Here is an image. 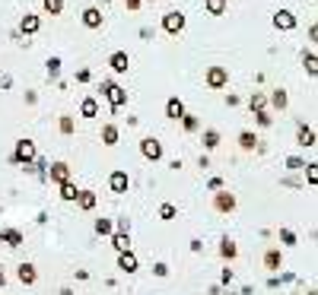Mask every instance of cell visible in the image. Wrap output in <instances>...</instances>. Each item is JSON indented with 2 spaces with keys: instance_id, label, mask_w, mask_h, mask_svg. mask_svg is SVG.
<instances>
[{
  "instance_id": "cell-1",
  "label": "cell",
  "mask_w": 318,
  "mask_h": 295,
  "mask_svg": "<svg viewBox=\"0 0 318 295\" xmlns=\"http://www.w3.org/2000/svg\"><path fill=\"white\" fill-rule=\"evenodd\" d=\"M35 143H32V140H25V137H22V140H16V149H13V155H10V162H13V165H32V162H35Z\"/></svg>"
},
{
  "instance_id": "cell-2",
  "label": "cell",
  "mask_w": 318,
  "mask_h": 295,
  "mask_svg": "<svg viewBox=\"0 0 318 295\" xmlns=\"http://www.w3.org/2000/svg\"><path fill=\"white\" fill-rule=\"evenodd\" d=\"M102 95H105V99L111 102V108H115V111L127 105V92H124L118 83H111V80H105V83H102Z\"/></svg>"
},
{
  "instance_id": "cell-3",
  "label": "cell",
  "mask_w": 318,
  "mask_h": 295,
  "mask_svg": "<svg viewBox=\"0 0 318 295\" xmlns=\"http://www.w3.org/2000/svg\"><path fill=\"white\" fill-rule=\"evenodd\" d=\"M140 152H143V159L159 162L162 159V143L156 140V137H143V140H140Z\"/></svg>"
},
{
  "instance_id": "cell-4",
  "label": "cell",
  "mask_w": 318,
  "mask_h": 295,
  "mask_svg": "<svg viewBox=\"0 0 318 295\" xmlns=\"http://www.w3.org/2000/svg\"><path fill=\"white\" fill-rule=\"evenodd\" d=\"M162 29L169 32V35H178V32L185 29V13H178V10H172L162 16Z\"/></svg>"
},
{
  "instance_id": "cell-5",
  "label": "cell",
  "mask_w": 318,
  "mask_h": 295,
  "mask_svg": "<svg viewBox=\"0 0 318 295\" xmlns=\"http://www.w3.org/2000/svg\"><path fill=\"white\" fill-rule=\"evenodd\" d=\"M127 184H131V178H127V171L124 168H115L108 175V187H111V194H127Z\"/></svg>"
},
{
  "instance_id": "cell-6",
  "label": "cell",
  "mask_w": 318,
  "mask_h": 295,
  "mask_svg": "<svg viewBox=\"0 0 318 295\" xmlns=\"http://www.w3.org/2000/svg\"><path fill=\"white\" fill-rule=\"evenodd\" d=\"M45 178H51L54 184H61V181H70L73 175H70V165H67V162H54V165H48Z\"/></svg>"
},
{
  "instance_id": "cell-7",
  "label": "cell",
  "mask_w": 318,
  "mask_h": 295,
  "mask_svg": "<svg viewBox=\"0 0 318 295\" xmlns=\"http://www.w3.org/2000/svg\"><path fill=\"white\" fill-rule=\"evenodd\" d=\"M213 210H217V213H233L236 210V197L229 194V190H217V197H213Z\"/></svg>"
},
{
  "instance_id": "cell-8",
  "label": "cell",
  "mask_w": 318,
  "mask_h": 295,
  "mask_svg": "<svg viewBox=\"0 0 318 295\" xmlns=\"http://www.w3.org/2000/svg\"><path fill=\"white\" fill-rule=\"evenodd\" d=\"M118 270L121 273H137L140 270V260H137L134 251H121V254H118Z\"/></svg>"
},
{
  "instance_id": "cell-9",
  "label": "cell",
  "mask_w": 318,
  "mask_h": 295,
  "mask_svg": "<svg viewBox=\"0 0 318 295\" xmlns=\"http://www.w3.org/2000/svg\"><path fill=\"white\" fill-rule=\"evenodd\" d=\"M16 280H19L22 286H35V280H38L35 264H29V260H25V264H19V267H16Z\"/></svg>"
},
{
  "instance_id": "cell-10",
  "label": "cell",
  "mask_w": 318,
  "mask_h": 295,
  "mask_svg": "<svg viewBox=\"0 0 318 295\" xmlns=\"http://www.w3.org/2000/svg\"><path fill=\"white\" fill-rule=\"evenodd\" d=\"M57 197H61L64 203H76V197H80V187H76V181H61L57 184Z\"/></svg>"
},
{
  "instance_id": "cell-11",
  "label": "cell",
  "mask_w": 318,
  "mask_h": 295,
  "mask_svg": "<svg viewBox=\"0 0 318 295\" xmlns=\"http://www.w3.org/2000/svg\"><path fill=\"white\" fill-rule=\"evenodd\" d=\"M226 83H229L226 67H210V70H207V86H210V89H223Z\"/></svg>"
},
{
  "instance_id": "cell-12",
  "label": "cell",
  "mask_w": 318,
  "mask_h": 295,
  "mask_svg": "<svg viewBox=\"0 0 318 295\" xmlns=\"http://www.w3.org/2000/svg\"><path fill=\"white\" fill-rule=\"evenodd\" d=\"M102 19H105V16H102L99 6H86V10H83V25H86V29H99Z\"/></svg>"
},
{
  "instance_id": "cell-13",
  "label": "cell",
  "mask_w": 318,
  "mask_h": 295,
  "mask_svg": "<svg viewBox=\"0 0 318 295\" xmlns=\"http://www.w3.org/2000/svg\"><path fill=\"white\" fill-rule=\"evenodd\" d=\"M264 267H268L271 273H277L280 267H283V251H280V248H271V251H264Z\"/></svg>"
},
{
  "instance_id": "cell-14",
  "label": "cell",
  "mask_w": 318,
  "mask_h": 295,
  "mask_svg": "<svg viewBox=\"0 0 318 295\" xmlns=\"http://www.w3.org/2000/svg\"><path fill=\"white\" fill-rule=\"evenodd\" d=\"M108 67H111V70H115V73H127V67H131V60H127V54H124V51H115V54L108 57Z\"/></svg>"
},
{
  "instance_id": "cell-15",
  "label": "cell",
  "mask_w": 318,
  "mask_h": 295,
  "mask_svg": "<svg viewBox=\"0 0 318 295\" xmlns=\"http://www.w3.org/2000/svg\"><path fill=\"white\" fill-rule=\"evenodd\" d=\"M0 238H3V245H6V248H19L22 241H25L19 229H0Z\"/></svg>"
},
{
  "instance_id": "cell-16",
  "label": "cell",
  "mask_w": 318,
  "mask_h": 295,
  "mask_svg": "<svg viewBox=\"0 0 318 295\" xmlns=\"http://www.w3.org/2000/svg\"><path fill=\"white\" fill-rule=\"evenodd\" d=\"M182 115H185V102H182V99H169V102H166V118L182 121Z\"/></svg>"
},
{
  "instance_id": "cell-17",
  "label": "cell",
  "mask_w": 318,
  "mask_h": 295,
  "mask_svg": "<svg viewBox=\"0 0 318 295\" xmlns=\"http://www.w3.org/2000/svg\"><path fill=\"white\" fill-rule=\"evenodd\" d=\"M111 248L121 254V251H131V235L127 232H111Z\"/></svg>"
},
{
  "instance_id": "cell-18",
  "label": "cell",
  "mask_w": 318,
  "mask_h": 295,
  "mask_svg": "<svg viewBox=\"0 0 318 295\" xmlns=\"http://www.w3.org/2000/svg\"><path fill=\"white\" fill-rule=\"evenodd\" d=\"M274 25H277V29H283V32H287V29H293V25H296V16L290 13V10H280L277 16H274Z\"/></svg>"
},
{
  "instance_id": "cell-19",
  "label": "cell",
  "mask_w": 318,
  "mask_h": 295,
  "mask_svg": "<svg viewBox=\"0 0 318 295\" xmlns=\"http://www.w3.org/2000/svg\"><path fill=\"white\" fill-rule=\"evenodd\" d=\"M220 257H223V260H236V257H239V248H236L233 238H223V241H220Z\"/></svg>"
},
{
  "instance_id": "cell-20",
  "label": "cell",
  "mask_w": 318,
  "mask_h": 295,
  "mask_svg": "<svg viewBox=\"0 0 318 295\" xmlns=\"http://www.w3.org/2000/svg\"><path fill=\"white\" fill-rule=\"evenodd\" d=\"M76 206H80L83 213L96 210V194H92V190H80V197H76Z\"/></svg>"
},
{
  "instance_id": "cell-21",
  "label": "cell",
  "mask_w": 318,
  "mask_h": 295,
  "mask_svg": "<svg viewBox=\"0 0 318 295\" xmlns=\"http://www.w3.org/2000/svg\"><path fill=\"white\" fill-rule=\"evenodd\" d=\"M19 32H22V35H35V32H38V16L25 13L22 22H19Z\"/></svg>"
},
{
  "instance_id": "cell-22",
  "label": "cell",
  "mask_w": 318,
  "mask_h": 295,
  "mask_svg": "<svg viewBox=\"0 0 318 295\" xmlns=\"http://www.w3.org/2000/svg\"><path fill=\"white\" fill-rule=\"evenodd\" d=\"M118 137H121V130H118L115 124H105V127H102V143H105V146H115Z\"/></svg>"
},
{
  "instance_id": "cell-23",
  "label": "cell",
  "mask_w": 318,
  "mask_h": 295,
  "mask_svg": "<svg viewBox=\"0 0 318 295\" xmlns=\"http://www.w3.org/2000/svg\"><path fill=\"white\" fill-rule=\"evenodd\" d=\"M258 137L252 134V130H242V134H239V146H242V149H258Z\"/></svg>"
},
{
  "instance_id": "cell-24",
  "label": "cell",
  "mask_w": 318,
  "mask_h": 295,
  "mask_svg": "<svg viewBox=\"0 0 318 295\" xmlns=\"http://www.w3.org/2000/svg\"><path fill=\"white\" fill-rule=\"evenodd\" d=\"M277 238H280V245H283V248H296V245H299V238H296V232H293V229H280V232H277Z\"/></svg>"
},
{
  "instance_id": "cell-25",
  "label": "cell",
  "mask_w": 318,
  "mask_h": 295,
  "mask_svg": "<svg viewBox=\"0 0 318 295\" xmlns=\"http://www.w3.org/2000/svg\"><path fill=\"white\" fill-rule=\"evenodd\" d=\"M299 146H315V130L299 124Z\"/></svg>"
},
{
  "instance_id": "cell-26",
  "label": "cell",
  "mask_w": 318,
  "mask_h": 295,
  "mask_svg": "<svg viewBox=\"0 0 318 295\" xmlns=\"http://www.w3.org/2000/svg\"><path fill=\"white\" fill-rule=\"evenodd\" d=\"M175 216H178V206H175V203H162V206H159V219H162V222H172Z\"/></svg>"
},
{
  "instance_id": "cell-27",
  "label": "cell",
  "mask_w": 318,
  "mask_h": 295,
  "mask_svg": "<svg viewBox=\"0 0 318 295\" xmlns=\"http://www.w3.org/2000/svg\"><path fill=\"white\" fill-rule=\"evenodd\" d=\"M204 146H207V149H217L220 146V130H204Z\"/></svg>"
},
{
  "instance_id": "cell-28",
  "label": "cell",
  "mask_w": 318,
  "mask_h": 295,
  "mask_svg": "<svg viewBox=\"0 0 318 295\" xmlns=\"http://www.w3.org/2000/svg\"><path fill=\"white\" fill-rule=\"evenodd\" d=\"M204 6H207L210 16H223V10H226V0H204Z\"/></svg>"
},
{
  "instance_id": "cell-29",
  "label": "cell",
  "mask_w": 318,
  "mask_h": 295,
  "mask_svg": "<svg viewBox=\"0 0 318 295\" xmlns=\"http://www.w3.org/2000/svg\"><path fill=\"white\" fill-rule=\"evenodd\" d=\"M80 111H83V118H96V115H99V105H96V99H86L83 105H80Z\"/></svg>"
},
{
  "instance_id": "cell-30",
  "label": "cell",
  "mask_w": 318,
  "mask_h": 295,
  "mask_svg": "<svg viewBox=\"0 0 318 295\" xmlns=\"http://www.w3.org/2000/svg\"><path fill=\"white\" fill-rule=\"evenodd\" d=\"M96 232H99V235H111V232H115V222L102 216V219H96Z\"/></svg>"
},
{
  "instance_id": "cell-31",
  "label": "cell",
  "mask_w": 318,
  "mask_h": 295,
  "mask_svg": "<svg viewBox=\"0 0 318 295\" xmlns=\"http://www.w3.org/2000/svg\"><path fill=\"white\" fill-rule=\"evenodd\" d=\"M271 102H274V108H280V111H283V108H287V102H290V99H287V92H283V89H277V92L271 95Z\"/></svg>"
},
{
  "instance_id": "cell-32",
  "label": "cell",
  "mask_w": 318,
  "mask_h": 295,
  "mask_svg": "<svg viewBox=\"0 0 318 295\" xmlns=\"http://www.w3.org/2000/svg\"><path fill=\"white\" fill-rule=\"evenodd\" d=\"M182 124H185V130H188V134H194V130L201 127V121H197L194 115H182Z\"/></svg>"
},
{
  "instance_id": "cell-33",
  "label": "cell",
  "mask_w": 318,
  "mask_h": 295,
  "mask_svg": "<svg viewBox=\"0 0 318 295\" xmlns=\"http://www.w3.org/2000/svg\"><path fill=\"white\" fill-rule=\"evenodd\" d=\"M287 168H290V171L306 168V159H299V155H287Z\"/></svg>"
},
{
  "instance_id": "cell-34",
  "label": "cell",
  "mask_w": 318,
  "mask_h": 295,
  "mask_svg": "<svg viewBox=\"0 0 318 295\" xmlns=\"http://www.w3.org/2000/svg\"><path fill=\"white\" fill-rule=\"evenodd\" d=\"M45 10H48L51 16H57V13L64 10V0H45Z\"/></svg>"
},
{
  "instance_id": "cell-35",
  "label": "cell",
  "mask_w": 318,
  "mask_h": 295,
  "mask_svg": "<svg viewBox=\"0 0 318 295\" xmlns=\"http://www.w3.org/2000/svg\"><path fill=\"white\" fill-rule=\"evenodd\" d=\"M153 273H156L159 280H166V276H169V264H166V260H156V264H153Z\"/></svg>"
},
{
  "instance_id": "cell-36",
  "label": "cell",
  "mask_w": 318,
  "mask_h": 295,
  "mask_svg": "<svg viewBox=\"0 0 318 295\" xmlns=\"http://www.w3.org/2000/svg\"><path fill=\"white\" fill-rule=\"evenodd\" d=\"M61 134H64V137H70V134H73V118H70V115H64V118H61Z\"/></svg>"
},
{
  "instance_id": "cell-37",
  "label": "cell",
  "mask_w": 318,
  "mask_h": 295,
  "mask_svg": "<svg viewBox=\"0 0 318 295\" xmlns=\"http://www.w3.org/2000/svg\"><path fill=\"white\" fill-rule=\"evenodd\" d=\"M306 178H309V184H318V171H315V162H309V165H306Z\"/></svg>"
},
{
  "instance_id": "cell-38",
  "label": "cell",
  "mask_w": 318,
  "mask_h": 295,
  "mask_svg": "<svg viewBox=\"0 0 318 295\" xmlns=\"http://www.w3.org/2000/svg\"><path fill=\"white\" fill-rule=\"evenodd\" d=\"M57 73H61V60H57V57H51V60H48V76L54 80Z\"/></svg>"
},
{
  "instance_id": "cell-39",
  "label": "cell",
  "mask_w": 318,
  "mask_h": 295,
  "mask_svg": "<svg viewBox=\"0 0 318 295\" xmlns=\"http://www.w3.org/2000/svg\"><path fill=\"white\" fill-rule=\"evenodd\" d=\"M303 60H306V70H309V73L315 76V73H318V60H315V54H306Z\"/></svg>"
},
{
  "instance_id": "cell-40",
  "label": "cell",
  "mask_w": 318,
  "mask_h": 295,
  "mask_svg": "<svg viewBox=\"0 0 318 295\" xmlns=\"http://www.w3.org/2000/svg\"><path fill=\"white\" fill-rule=\"evenodd\" d=\"M207 190H213V194H217V190H223V178H220V175H213V178L207 181Z\"/></svg>"
},
{
  "instance_id": "cell-41",
  "label": "cell",
  "mask_w": 318,
  "mask_h": 295,
  "mask_svg": "<svg viewBox=\"0 0 318 295\" xmlns=\"http://www.w3.org/2000/svg\"><path fill=\"white\" fill-rule=\"evenodd\" d=\"M255 118H258V124H261V127H271V121H274V118H271V115H268V111H264V108L258 111Z\"/></svg>"
},
{
  "instance_id": "cell-42",
  "label": "cell",
  "mask_w": 318,
  "mask_h": 295,
  "mask_svg": "<svg viewBox=\"0 0 318 295\" xmlns=\"http://www.w3.org/2000/svg\"><path fill=\"white\" fill-rule=\"evenodd\" d=\"M115 232H127V235H131V219H118L115 222Z\"/></svg>"
},
{
  "instance_id": "cell-43",
  "label": "cell",
  "mask_w": 318,
  "mask_h": 295,
  "mask_svg": "<svg viewBox=\"0 0 318 295\" xmlns=\"http://www.w3.org/2000/svg\"><path fill=\"white\" fill-rule=\"evenodd\" d=\"M252 108H255V111H261V108H264V95H261V92H255V95H252Z\"/></svg>"
},
{
  "instance_id": "cell-44",
  "label": "cell",
  "mask_w": 318,
  "mask_h": 295,
  "mask_svg": "<svg viewBox=\"0 0 318 295\" xmlns=\"http://www.w3.org/2000/svg\"><path fill=\"white\" fill-rule=\"evenodd\" d=\"M220 283H223V286H229V283H233V270H229V267L220 273Z\"/></svg>"
},
{
  "instance_id": "cell-45",
  "label": "cell",
  "mask_w": 318,
  "mask_h": 295,
  "mask_svg": "<svg viewBox=\"0 0 318 295\" xmlns=\"http://www.w3.org/2000/svg\"><path fill=\"white\" fill-rule=\"evenodd\" d=\"M76 80H80V83H89V70H76Z\"/></svg>"
},
{
  "instance_id": "cell-46",
  "label": "cell",
  "mask_w": 318,
  "mask_h": 295,
  "mask_svg": "<svg viewBox=\"0 0 318 295\" xmlns=\"http://www.w3.org/2000/svg\"><path fill=\"white\" fill-rule=\"evenodd\" d=\"M201 248H204L201 238H191V251H194V254H201Z\"/></svg>"
},
{
  "instance_id": "cell-47",
  "label": "cell",
  "mask_w": 318,
  "mask_h": 295,
  "mask_svg": "<svg viewBox=\"0 0 318 295\" xmlns=\"http://www.w3.org/2000/svg\"><path fill=\"white\" fill-rule=\"evenodd\" d=\"M140 3H143V0H127V10H137Z\"/></svg>"
},
{
  "instance_id": "cell-48",
  "label": "cell",
  "mask_w": 318,
  "mask_h": 295,
  "mask_svg": "<svg viewBox=\"0 0 318 295\" xmlns=\"http://www.w3.org/2000/svg\"><path fill=\"white\" fill-rule=\"evenodd\" d=\"M57 295H73V289H70V286H64V289L57 292Z\"/></svg>"
},
{
  "instance_id": "cell-49",
  "label": "cell",
  "mask_w": 318,
  "mask_h": 295,
  "mask_svg": "<svg viewBox=\"0 0 318 295\" xmlns=\"http://www.w3.org/2000/svg\"><path fill=\"white\" fill-rule=\"evenodd\" d=\"M3 286H6V276H3V270H0V289H3Z\"/></svg>"
},
{
  "instance_id": "cell-50",
  "label": "cell",
  "mask_w": 318,
  "mask_h": 295,
  "mask_svg": "<svg viewBox=\"0 0 318 295\" xmlns=\"http://www.w3.org/2000/svg\"><path fill=\"white\" fill-rule=\"evenodd\" d=\"M96 3H108V0H96Z\"/></svg>"
}]
</instances>
